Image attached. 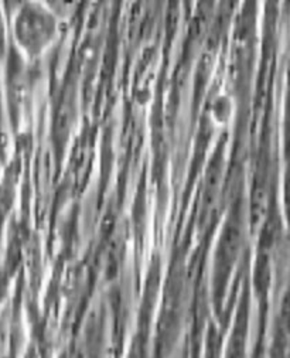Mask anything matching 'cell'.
Listing matches in <instances>:
<instances>
[{"mask_svg":"<svg viewBox=\"0 0 290 358\" xmlns=\"http://www.w3.org/2000/svg\"><path fill=\"white\" fill-rule=\"evenodd\" d=\"M51 30L52 27L50 24V19L38 12L27 15L23 20V38L29 45H34L36 51H38L45 41H48Z\"/></svg>","mask_w":290,"mask_h":358,"instance_id":"cell-1","label":"cell"}]
</instances>
